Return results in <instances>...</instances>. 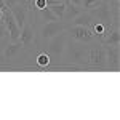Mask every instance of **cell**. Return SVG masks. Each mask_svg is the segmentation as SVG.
I'll list each match as a JSON object with an SVG mask.
<instances>
[{
  "mask_svg": "<svg viewBox=\"0 0 120 120\" xmlns=\"http://www.w3.org/2000/svg\"><path fill=\"white\" fill-rule=\"evenodd\" d=\"M63 30H66V24L63 22V19H56V21H48L42 27L40 34H42L43 40H50L51 37H55L56 34H59Z\"/></svg>",
  "mask_w": 120,
  "mask_h": 120,
  "instance_id": "1",
  "label": "cell"
},
{
  "mask_svg": "<svg viewBox=\"0 0 120 120\" xmlns=\"http://www.w3.org/2000/svg\"><path fill=\"white\" fill-rule=\"evenodd\" d=\"M50 40H51V42H50V45H48V51H50L48 55H53L55 58H59L66 50V34H64V30L59 32V34H56L55 37H51Z\"/></svg>",
  "mask_w": 120,
  "mask_h": 120,
  "instance_id": "2",
  "label": "cell"
},
{
  "mask_svg": "<svg viewBox=\"0 0 120 120\" xmlns=\"http://www.w3.org/2000/svg\"><path fill=\"white\" fill-rule=\"evenodd\" d=\"M106 67L111 71H119V61H120V48L119 45H106Z\"/></svg>",
  "mask_w": 120,
  "mask_h": 120,
  "instance_id": "3",
  "label": "cell"
},
{
  "mask_svg": "<svg viewBox=\"0 0 120 120\" xmlns=\"http://www.w3.org/2000/svg\"><path fill=\"white\" fill-rule=\"evenodd\" d=\"M10 11H11V15L15 16V19H16V22H18L19 29L24 26V22L27 21V16H29V3L27 2H24V0H21V2H18L16 5H13L11 8H10Z\"/></svg>",
  "mask_w": 120,
  "mask_h": 120,
  "instance_id": "4",
  "label": "cell"
},
{
  "mask_svg": "<svg viewBox=\"0 0 120 120\" xmlns=\"http://www.w3.org/2000/svg\"><path fill=\"white\" fill-rule=\"evenodd\" d=\"M88 63L91 67H106V51H104V46H93L90 50V55H88Z\"/></svg>",
  "mask_w": 120,
  "mask_h": 120,
  "instance_id": "5",
  "label": "cell"
},
{
  "mask_svg": "<svg viewBox=\"0 0 120 120\" xmlns=\"http://www.w3.org/2000/svg\"><path fill=\"white\" fill-rule=\"evenodd\" d=\"M3 22H5V26H7V29H8L10 38H11L13 42L19 40V34H21V29H19L18 22H16V19H15V16L11 15V11H10L8 8L3 11Z\"/></svg>",
  "mask_w": 120,
  "mask_h": 120,
  "instance_id": "6",
  "label": "cell"
},
{
  "mask_svg": "<svg viewBox=\"0 0 120 120\" xmlns=\"http://www.w3.org/2000/svg\"><path fill=\"white\" fill-rule=\"evenodd\" d=\"M69 34L77 42H91L93 40L91 29L85 27V26H72V27L69 29Z\"/></svg>",
  "mask_w": 120,
  "mask_h": 120,
  "instance_id": "7",
  "label": "cell"
},
{
  "mask_svg": "<svg viewBox=\"0 0 120 120\" xmlns=\"http://www.w3.org/2000/svg\"><path fill=\"white\" fill-rule=\"evenodd\" d=\"M35 40V35H34V26L30 22H24V26L21 27V34H19V42L22 43V46H29L32 42Z\"/></svg>",
  "mask_w": 120,
  "mask_h": 120,
  "instance_id": "8",
  "label": "cell"
},
{
  "mask_svg": "<svg viewBox=\"0 0 120 120\" xmlns=\"http://www.w3.org/2000/svg\"><path fill=\"white\" fill-rule=\"evenodd\" d=\"M93 21H94V18L91 16V13L83 10L80 15H77V16L72 19V24H74V26H85V27H91Z\"/></svg>",
  "mask_w": 120,
  "mask_h": 120,
  "instance_id": "9",
  "label": "cell"
},
{
  "mask_svg": "<svg viewBox=\"0 0 120 120\" xmlns=\"http://www.w3.org/2000/svg\"><path fill=\"white\" fill-rule=\"evenodd\" d=\"M83 11V8L80 5H74V3H71L69 0L66 2V10H64V19H69V21H72V19L77 16V15H80Z\"/></svg>",
  "mask_w": 120,
  "mask_h": 120,
  "instance_id": "10",
  "label": "cell"
},
{
  "mask_svg": "<svg viewBox=\"0 0 120 120\" xmlns=\"http://www.w3.org/2000/svg\"><path fill=\"white\" fill-rule=\"evenodd\" d=\"M21 48H22V43H21L19 40L13 42V43H10V45L5 48V53H3V59H2V61H7V59L15 58V56L21 51Z\"/></svg>",
  "mask_w": 120,
  "mask_h": 120,
  "instance_id": "11",
  "label": "cell"
},
{
  "mask_svg": "<svg viewBox=\"0 0 120 120\" xmlns=\"http://www.w3.org/2000/svg\"><path fill=\"white\" fill-rule=\"evenodd\" d=\"M120 43V32L119 27L111 29V32L106 35L104 38H101V45H119Z\"/></svg>",
  "mask_w": 120,
  "mask_h": 120,
  "instance_id": "12",
  "label": "cell"
},
{
  "mask_svg": "<svg viewBox=\"0 0 120 120\" xmlns=\"http://www.w3.org/2000/svg\"><path fill=\"white\" fill-rule=\"evenodd\" d=\"M48 8L58 19H64V10H66V2H58L55 5H50Z\"/></svg>",
  "mask_w": 120,
  "mask_h": 120,
  "instance_id": "13",
  "label": "cell"
},
{
  "mask_svg": "<svg viewBox=\"0 0 120 120\" xmlns=\"http://www.w3.org/2000/svg\"><path fill=\"white\" fill-rule=\"evenodd\" d=\"M37 66L40 67V69H46L48 66H50V63H51V59H50V55L48 53H40V55L37 56Z\"/></svg>",
  "mask_w": 120,
  "mask_h": 120,
  "instance_id": "14",
  "label": "cell"
},
{
  "mask_svg": "<svg viewBox=\"0 0 120 120\" xmlns=\"http://www.w3.org/2000/svg\"><path fill=\"white\" fill-rule=\"evenodd\" d=\"M102 3V0H82V8H85V11H91L93 8L99 7Z\"/></svg>",
  "mask_w": 120,
  "mask_h": 120,
  "instance_id": "15",
  "label": "cell"
},
{
  "mask_svg": "<svg viewBox=\"0 0 120 120\" xmlns=\"http://www.w3.org/2000/svg\"><path fill=\"white\" fill-rule=\"evenodd\" d=\"M38 11H40V16L43 18V21H46V22H48V21H56V19H58L55 15L51 13V10L48 8V7H45V8H42V10H38Z\"/></svg>",
  "mask_w": 120,
  "mask_h": 120,
  "instance_id": "16",
  "label": "cell"
},
{
  "mask_svg": "<svg viewBox=\"0 0 120 120\" xmlns=\"http://www.w3.org/2000/svg\"><path fill=\"white\" fill-rule=\"evenodd\" d=\"M8 35V29H7V26H5V22H3V19L0 21V38L7 37Z\"/></svg>",
  "mask_w": 120,
  "mask_h": 120,
  "instance_id": "17",
  "label": "cell"
},
{
  "mask_svg": "<svg viewBox=\"0 0 120 120\" xmlns=\"http://www.w3.org/2000/svg\"><path fill=\"white\" fill-rule=\"evenodd\" d=\"M3 2L7 3V7H10V8H11L13 5H16V3H18V2H21V0H3Z\"/></svg>",
  "mask_w": 120,
  "mask_h": 120,
  "instance_id": "18",
  "label": "cell"
},
{
  "mask_svg": "<svg viewBox=\"0 0 120 120\" xmlns=\"http://www.w3.org/2000/svg\"><path fill=\"white\" fill-rule=\"evenodd\" d=\"M7 8H8V7H7V3H5L3 0H0V10H2V11H5Z\"/></svg>",
  "mask_w": 120,
  "mask_h": 120,
  "instance_id": "19",
  "label": "cell"
},
{
  "mask_svg": "<svg viewBox=\"0 0 120 120\" xmlns=\"http://www.w3.org/2000/svg\"><path fill=\"white\" fill-rule=\"evenodd\" d=\"M71 3H74V5H80L82 7V0H69Z\"/></svg>",
  "mask_w": 120,
  "mask_h": 120,
  "instance_id": "20",
  "label": "cell"
},
{
  "mask_svg": "<svg viewBox=\"0 0 120 120\" xmlns=\"http://www.w3.org/2000/svg\"><path fill=\"white\" fill-rule=\"evenodd\" d=\"M58 2H67V0H58Z\"/></svg>",
  "mask_w": 120,
  "mask_h": 120,
  "instance_id": "21",
  "label": "cell"
}]
</instances>
